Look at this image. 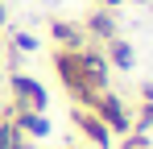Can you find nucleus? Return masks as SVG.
I'll list each match as a JSON object with an SVG mask.
<instances>
[{"label":"nucleus","instance_id":"nucleus-2","mask_svg":"<svg viewBox=\"0 0 153 149\" xmlns=\"http://www.w3.org/2000/svg\"><path fill=\"white\" fill-rule=\"evenodd\" d=\"M13 91H17L21 112H46V91H42V83H33L25 74H13Z\"/></svg>","mask_w":153,"mask_h":149},{"label":"nucleus","instance_id":"nucleus-5","mask_svg":"<svg viewBox=\"0 0 153 149\" xmlns=\"http://www.w3.org/2000/svg\"><path fill=\"white\" fill-rule=\"evenodd\" d=\"M108 50H112V62H116V66H132V46H128V42H120V37H112V42H108Z\"/></svg>","mask_w":153,"mask_h":149},{"label":"nucleus","instance_id":"nucleus-4","mask_svg":"<svg viewBox=\"0 0 153 149\" xmlns=\"http://www.w3.org/2000/svg\"><path fill=\"white\" fill-rule=\"evenodd\" d=\"M87 29H91L95 37H103V42H112V37H116V25H112V17H108V13H95V17L87 21Z\"/></svg>","mask_w":153,"mask_h":149},{"label":"nucleus","instance_id":"nucleus-1","mask_svg":"<svg viewBox=\"0 0 153 149\" xmlns=\"http://www.w3.org/2000/svg\"><path fill=\"white\" fill-rule=\"evenodd\" d=\"M75 124L83 128L87 141H95V149H108V145H112V128H108L91 108H75Z\"/></svg>","mask_w":153,"mask_h":149},{"label":"nucleus","instance_id":"nucleus-3","mask_svg":"<svg viewBox=\"0 0 153 149\" xmlns=\"http://www.w3.org/2000/svg\"><path fill=\"white\" fill-rule=\"evenodd\" d=\"M54 42H58L62 50H83V33H79L75 25H62V21H58V25H54Z\"/></svg>","mask_w":153,"mask_h":149},{"label":"nucleus","instance_id":"nucleus-6","mask_svg":"<svg viewBox=\"0 0 153 149\" xmlns=\"http://www.w3.org/2000/svg\"><path fill=\"white\" fill-rule=\"evenodd\" d=\"M0 25H4V4H0Z\"/></svg>","mask_w":153,"mask_h":149},{"label":"nucleus","instance_id":"nucleus-7","mask_svg":"<svg viewBox=\"0 0 153 149\" xmlns=\"http://www.w3.org/2000/svg\"><path fill=\"white\" fill-rule=\"evenodd\" d=\"M103 4H120V0H103Z\"/></svg>","mask_w":153,"mask_h":149}]
</instances>
